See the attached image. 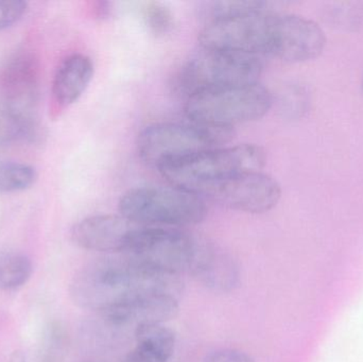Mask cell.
Returning <instances> with one entry per match:
<instances>
[{"instance_id": "obj_8", "label": "cell", "mask_w": 363, "mask_h": 362, "mask_svg": "<svg viewBox=\"0 0 363 362\" xmlns=\"http://www.w3.org/2000/svg\"><path fill=\"white\" fill-rule=\"evenodd\" d=\"M196 240L178 227L138 225L123 255L149 267L181 276L187 273Z\"/></svg>"}, {"instance_id": "obj_1", "label": "cell", "mask_w": 363, "mask_h": 362, "mask_svg": "<svg viewBox=\"0 0 363 362\" xmlns=\"http://www.w3.org/2000/svg\"><path fill=\"white\" fill-rule=\"evenodd\" d=\"M179 274L162 271L129 257H108L89 264L72 284V295L81 307L99 316L149 295L181 297Z\"/></svg>"}, {"instance_id": "obj_2", "label": "cell", "mask_w": 363, "mask_h": 362, "mask_svg": "<svg viewBox=\"0 0 363 362\" xmlns=\"http://www.w3.org/2000/svg\"><path fill=\"white\" fill-rule=\"evenodd\" d=\"M266 152L257 145L218 147L168 162L160 174L172 186L202 196L209 187L230 176L260 171L266 164Z\"/></svg>"}, {"instance_id": "obj_11", "label": "cell", "mask_w": 363, "mask_h": 362, "mask_svg": "<svg viewBox=\"0 0 363 362\" xmlns=\"http://www.w3.org/2000/svg\"><path fill=\"white\" fill-rule=\"evenodd\" d=\"M138 227L121 214L95 215L74 225L72 238L84 250L123 254Z\"/></svg>"}, {"instance_id": "obj_7", "label": "cell", "mask_w": 363, "mask_h": 362, "mask_svg": "<svg viewBox=\"0 0 363 362\" xmlns=\"http://www.w3.org/2000/svg\"><path fill=\"white\" fill-rule=\"evenodd\" d=\"M268 6L207 23L201 30V47L260 57L269 55L273 14Z\"/></svg>"}, {"instance_id": "obj_23", "label": "cell", "mask_w": 363, "mask_h": 362, "mask_svg": "<svg viewBox=\"0 0 363 362\" xmlns=\"http://www.w3.org/2000/svg\"><path fill=\"white\" fill-rule=\"evenodd\" d=\"M362 89H363V81H362Z\"/></svg>"}, {"instance_id": "obj_6", "label": "cell", "mask_w": 363, "mask_h": 362, "mask_svg": "<svg viewBox=\"0 0 363 362\" xmlns=\"http://www.w3.org/2000/svg\"><path fill=\"white\" fill-rule=\"evenodd\" d=\"M230 134V129L209 127L192 121L155 123L138 135V154L145 163L159 169L168 162L221 147Z\"/></svg>"}, {"instance_id": "obj_17", "label": "cell", "mask_w": 363, "mask_h": 362, "mask_svg": "<svg viewBox=\"0 0 363 362\" xmlns=\"http://www.w3.org/2000/svg\"><path fill=\"white\" fill-rule=\"evenodd\" d=\"M67 348V332L60 323H51L43 336L40 362H63Z\"/></svg>"}, {"instance_id": "obj_3", "label": "cell", "mask_w": 363, "mask_h": 362, "mask_svg": "<svg viewBox=\"0 0 363 362\" xmlns=\"http://www.w3.org/2000/svg\"><path fill=\"white\" fill-rule=\"evenodd\" d=\"M121 216L144 227H179L204 220L207 206L202 196L172 186H140L121 196Z\"/></svg>"}, {"instance_id": "obj_21", "label": "cell", "mask_w": 363, "mask_h": 362, "mask_svg": "<svg viewBox=\"0 0 363 362\" xmlns=\"http://www.w3.org/2000/svg\"><path fill=\"white\" fill-rule=\"evenodd\" d=\"M27 9L28 4L23 0H0V31L16 23Z\"/></svg>"}, {"instance_id": "obj_5", "label": "cell", "mask_w": 363, "mask_h": 362, "mask_svg": "<svg viewBox=\"0 0 363 362\" xmlns=\"http://www.w3.org/2000/svg\"><path fill=\"white\" fill-rule=\"evenodd\" d=\"M262 72L260 57L201 47L179 70L174 86L188 98L216 87L258 82Z\"/></svg>"}, {"instance_id": "obj_9", "label": "cell", "mask_w": 363, "mask_h": 362, "mask_svg": "<svg viewBox=\"0 0 363 362\" xmlns=\"http://www.w3.org/2000/svg\"><path fill=\"white\" fill-rule=\"evenodd\" d=\"M202 196H208L222 206L247 213L264 214L274 208L281 197V185L269 174L247 171L230 176L209 187Z\"/></svg>"}, {"instance_id": "obj_14", "label": "cell", "mask_w": 363, "mask_h": 362, "mask_svg": "<svg viewBox=\"0 0 363 362\" xmlns=\"http://www.w3.org/2000/svg\"><path fill=\"white\" fill-rule=\"evenodd\" d=\"M131 356L138 362H169L176 349V334L162 323L140 325L134 332Z\"/></svg>"}, {"instance_id": "obj_19", "label": "cell", "mask_w": 363, "mask_h": 362, "mask_svg": "<svg viewBox=\"0 0 363 362\" xmlns=\"http://www.w3.org/2000/svg\"><path fill=\"white\" fill-rule=\"evenodd\" d=\"M268 6L264 1H211L204 4L201 9V15L207 23L225 18L228 16L258 10Z\"/></svg>"}, {"instance_id": "obj_13", "label": "cell", "mask_w": 363, "mask_h": 362, "mask_svg": "<svg viewBox=\"0 0 363 362\" xmlns=\"http://www.w3.org/2000/svg\"><path fill=\"white\" fill-rule=\"evenodd\" d=\"M94 67L91 57L74 53L66 57L55 72L52 94L61 106H72L78 101L93 80Z\"/></svg>"}, {"instance_id": "obj_12", "label": "cell", "mask_w": 363, "mask_h": 362, "mask_svg": "<svg viewBox=\"0 0 363 362\" xmlns=\"http://www.w3.org/2000/svg\"><path fill=\"white\" fill-rule=\"evenodd\" d=\"M187 274L216 293H230L240 282L236 261L217 247L200 240H196Z\"/></svg>"}, {"instance_id": "obj_16", "label": "cell", "mask_w": 363, "mask_h": 362, "mask_svg": "<svg viewBox=\"0 0 363 362\" xmlns=\"http://www.w3.org/2000/svg\"><path fill=\"white\" fill-rule=\"evenodd\" d=\"M38 172L32 166L16 162L0 164V193L23 191L33 186Z\"/></svg>"}, {"instance_id": "obj_18", "label": "cell", "mask_w": 363, "mask_h": 362, "mask_svg": "<svg viewBox=\"0 0 363 362\" xmlns=\"http://www.w3.org/2000/svg\"><path fill=\"white\" fill-rule=\"evenodd\" d=\"M35 76V64L31 57H21L9 66L4 74V82L13 93L31 89Z\"/></svg>"}, {"instance_id": "obj_20", "label": "cell", "mask_w": 363, "mask_h": 362, "mask_svg": "<svg viewBox=\"0 0 363 362\" xmlns=\"http://www.w3.org/2000/svg\"><path fill=\"white\" fill-rule=\"evenodd\" d=\"M142 14L147 27L157 36L167 35L174 30V13L161 2H147L143 6Z\"/></svg>"}, {"instance_id": "obj_22", "label": "cell", "mask_w": 363, "mask_h": 362, "mask_svg": "<svg viewBox=\"0 0 363 362\" xmlns=\"http://www.w3.org/2000/svg\"><path fill=\"white\" fill-rule=\"evenodd\" d=\"M201 362H254V359L241 351L222 349L209 353Z\"/></svg>"}, {"instance_id": "obj_10", "label": "cell", "mask_w": 363, "mask_h": 362, "mask_svg": "<svg viewBox=\"0 0 363 362\" xmlns=\"http://www.w3.org/2000/svg\"><path fill=\"white\" fill-rule=\"evenodd\" d=\"M326 36L317 23L296 14H273L269 55L287 63H302L323 52Z\"/></svg>"}, {"instance_id": "obj_15", "label": "cell", "mask_w": 363, "mask_h": 362, "mask_svg": "<svg viewBox=\"0 0 363 362\" xmlns=\"http://www.w3.org/2000/svg\"><path fill=\"white\" fill-rule=\"evenodd\" d=\"M33 271L31 261L23 253L0 255V290L11 291L27 284Z\"/></svg>"}, {"instance_id": "obj_4", "label": "cell", "mask_w": 363, "mask_h": 362, "mask_svg": "<svg viewBox=\"0 0 363 362\" xmlns=\"http://www.w3.org/2000/svg\"><path fill=\"white\" fill-rule=\"evenodd\" d=\"M272 103L268 89L258 82L247 83L194 94L186 98L185 113L192 123L230 129L262 118Z\"/></svg>"}]
</instances>
